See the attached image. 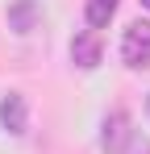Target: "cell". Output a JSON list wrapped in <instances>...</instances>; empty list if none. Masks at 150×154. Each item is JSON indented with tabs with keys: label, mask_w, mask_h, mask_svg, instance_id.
<instances>
[{
	"label": "cell",
	"mask_w": 150,
	"mask_h": 154,
	"mask_svg": "<svg viewBox=\"0 0 150 154\" xmlns=\"http://www.w3.org/2000/svg\"><path fill=\"white\" fill-rule=\"evenodd\" d=\"M38 21V4L33 0H17L13 8H8V29H17V33H29Z\"/></svg>",
	"instance_id": "5b68a950"
},
{
	"label": "cell",
	"mask_w": 150,
	"mask_h": 154,
	"mask_svg": "<svg viewBox=\"0 0 150 154\" xmlns=\"http://www.w3.org/2000/svg\"><path fill=\"white\" fill-rule=\"evenodd\" d=\"M121 58H125V67H133V71L150 67V21H133V25L125 29Z\"/></svg>",
	"instance_id": "6da1fadb"
},
{
	"label": "cell",
	"mask_w": 150,
	"mask_h": 154,
	"mask_svg": "<svg viewBox=\"0 0 150 154\" xmlns=\"http://www.w3.org/2000/svg\"><path fill=\"white\" fill-rule=\"evenodd\" d=\"M100 146H104V154H121L125 146H129V117H125L121 108L104 117V125H100Z\"/></svg>",
	"instance_id": "7a4b0ae2"
},
{
	"label": "cell",
	"mask_w": 150,
	"mask_h": 154,
	"mask_svg": "<svg viewBox=\"0 0 150 154\" xmlns=\"http://www.w3.org/2000/svg\"><path fill=\"white\" fill-rule=\"evenodd\" d=\"M71 58H75V67H83V71L100 67V38L92 33V29L71 38Z\"/></svg>",
	"instance_id": "277c9868"
},
{
	"label": "cell",
	"mask_w": 150,
	"mask_h": 154,
	"mask_svg": "<svg viewBox=\"0 0 150 154\" xmlns=\"http://www.w3.org/2000/svg\"><path fill=\"white\" fill-rule=\"evenodd\" d=\"M117 13V0H88V25L92 29H104Z\"/></svg>",
	"instance_id": "8992f818"
},
{
	"label": "cell",
	"mask_w": 150,
	"mask_h": 154,
	"mask_svg": "<svg viewBox=\"0 0 150 154\" xmlns=\"http://www.w3.org/2000/svg\"><path fill=\"white\" fill-rule=\"evenodd\" d=\"M142 4H146V8H150V0H142Z\"/></svg>",
	"instance_id": "52a82bcc"
},
{
	"label": "cell",
	"mask_w": 150,
	"mask_h": 154,
	"mask_svg": "<svg viewBox=\"0 0 150 154\" xmlns=\"http://www.w3.org/2000/svg\"><path fill=\"white\" fill-rule=\"evenodd\" d=\"M0 125L8 129V133H25L29 108H25V96H21V92H8V96L0 100Z\"/></svg>",
	"instance_id": "3957f363"
}]
</instances>
